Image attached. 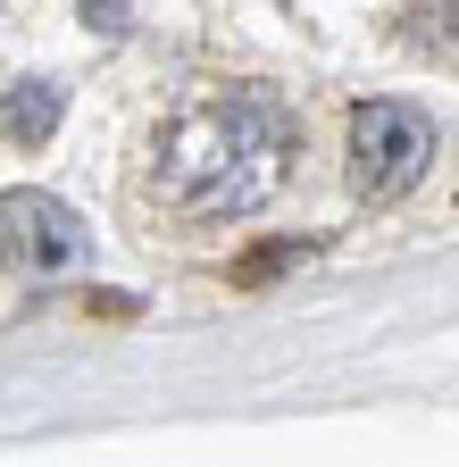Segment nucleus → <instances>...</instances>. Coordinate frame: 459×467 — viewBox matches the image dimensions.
I'll use <instances>...</instances> for the list:
<instances>
[{
    "label": "nucleus",
    "mask_w": 459,
    "mask_h": 467,
    "mask_svg": "<svg viewBox=\"0 0 459 467\" xmlns=\"http://www.w3.org/2000/svg\"><path fill=\"white\" fill-rule=\"evenodd\" d=\"M0 259L26 275H68L84 259V217L59 192H0Z\"/></svg>",
    "instance_id": "obj_3"
},
{
    "label": "nucleus",
    "mask_w": 459,
    "mask_h": 467,
    "mask_svg": "<svg viewBox=\"0 0 459 467\" xmlns=\"http://www.w3.org/2000/svg\"><path fill=\"white\" fill-rule=\"evenodd\" d=\"M9 109H17L9 134H17V142H42L50 117H59V84H26V92H9Z\"/></svg>",
    "instance_id": "obj_4"
},
{
    "label": "nucleus",
    "mask_w": 459,
    "mask_h": 467,
    "mask_svg": "<svg viewBox=\"0 0 459 467\" xmlns=\"http://www.w3.org/2000/svg\"><path fill=\"white\" fill-rule=\"evenodd\" d=\"M410 9H426V34L434 42H459V0H410ZM426 42V50H434Z\"/></svg>",
    "instance_id": "obj_5"
},
{
    "label": "nucleus",
    "mask_w": 459,
    "mask_h": 467,
    "mask_svg": "<svg viewBox=\"0 0 459 467\" xmlns=\"http://www.w3.org/2000/svg\"><path fill=\"white\" fill-rule=\"evenodd\" d=\"M293 142H301V126L276 92H259V84L193 92L142 126L134 201L167 225H235L284 192Z\"/></svg>",
    "instance_id": "obj_1"
},
{
    "label": "nucleus",
    "mask_w": 459,
    "mask_h": 467,
    "mask_svg": "<svg viewBox=\"0 0 459 467\" xmlns=\"http://www.w3.org/2000/svg\"><path fill=\"white\" fill-rule=\"evenodd\" d=\"M434 167V117L418 100H360L342 126V175L360 201H401Z\"/></svg>",
    "instance_id": "obj_2"
}]
</instances>
